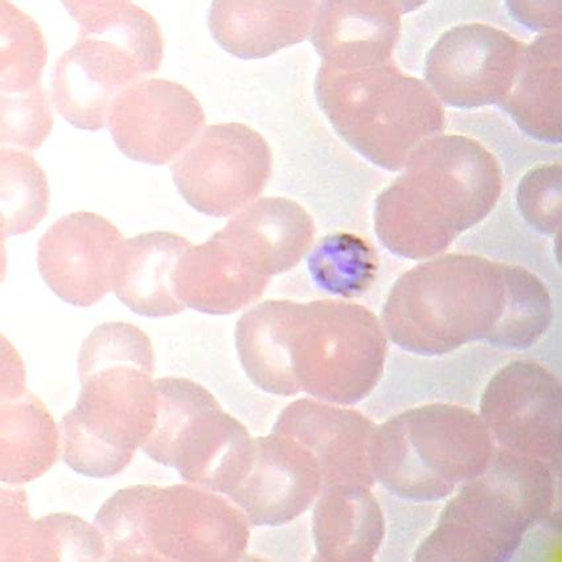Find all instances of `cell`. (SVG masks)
<instances>
[{
    "instance_id": "cell-1",
    "label": "cell",
    "mask_w": 562,
    "mask_h": 562,
    "mask_svg": "<svg viewBox=\"0 0 562 562\" xmlns=\"http://www.w3.org/2000/svg\"><path fill=\"white\" fill-rule=\"evenodd\" d=\"M552 319L551 295L539 277L470 255L439 257L405 271L383 308L392 344L430 358L471 341L527 350Z\"/></svg>"
},
{
    "instance_id": "cell-2",
    "label": "cell",
    "mask_w": 562,
    "mask_h": 562,
    "mask_svg": "<svg viewBox=\"0 0 562 562\" xmlns=\"http://www.w3.org/2000/svg\"><path fill=\"white\" fill-rule=\"evenodd\" d=\"M235 338L245 373L270 395L355 405L384 374L385 329L355 303L267 301L241 316Z\"/></svg>"
},
{
    "instance_id": "cell-3",
    "label": "cell",
    "mask_w": 562,
    "mask_h": 562,
    "mask_svg": "<svg viewBox=\"0 0 562 562\" xmlns=\"http://www.w3.org/2000/svg\"><path fill=\"white\" fill-rule=\"evenodd\" d=\"M150 339L128 323H105L82 341L81 392L59 429L64 461L90 477H112L131 464L157 416Z\"/></svg>"
},
{
    "instance_id": "cell-4",
    "label": "cell",
    "mask_w": 562,
    "mask_h": 562,
    "mask_svg": "<svg viewBox=\"0 0 562 562\" xmlns=\"http://www.w3.org/2000/svg\"><path fill=\"white\" fill-rule=\"evenodd\" d=\"M503 171L480 142L438 135L416 148L405 171L380 193L374 229L398 257L428 260L495 209Z\"/></svg>"
},
{
    "instance_id": "cell-5",
    "label": "cell",
    "mask_w": 562,
    "mask_h": 562,
    "mask_svg": "<svg viewBox=\"0 0 562 562\" xmlns=\"http://www.w3.org/2000/svg\"><path fill=\"white\" fill-rule=\"evenodd\" d=\"M93 525L106 561H238L250 539L240 507L191 483L120 490L102 504Z\"/></svg>"
},
{
    "instance_id": "cell-6",
    "label": "cell",
    "mask_w": 562,
    "mask_h": 562,
    "mask_svg": "<svg viewBox=\"0 0 562 562\" xmlns=\"http://www.w3.org/2000/svg\"><path fill=\"white\" fill-rule=\"evenodd\" d=\"M555 471L536 458L495 449L486 470L446 504L415 561L512 560L529 529L552 516Z\"/></svg>"
},
{
    "instance_id": "cell-7",
    "label": "cell",
    "mask_w": 562,
    "mask_h": 562,
    "mask_svg": "<svg viewBox=\"0 0 562 562\" xmlns=\"http://www.w3.org/2000/svg\"><path fill=\"white\" fill-rule=\"evenodd\" d=\"M315 97L340 137L387 171L403 170L416 148L445 128L441 102L395 61L345 69L322 64Z\"/></svg>"
},
{
    "instance_id": "cell-8",
    "label": "cell",
    "mask_w": 562,
    "mask_h": 562,
    "mask_svg": "<svg viewBox=\"0 0 562 562\" xmlns=\"http://www.w3.org/2000/svg\"><path fill=\"white\" fill-rule=\"evenodd\" d=\"M496 445L475 412L430 404L378 426L373 474L393 495L412 502L445 499L486 470Z\"/></svg>"
},
{
    "instance_id": "cell-9",
    "label": "cell",
    "mask_w": 562,
    "mask_h": 562,
    "mask_svg": "<svg viewBox=\"0 0 562 562\" xmlns=\"http://www.w3.org/2000/svg\"><path fill=\"white\" fill-rule=\"evenodd\" d=\"M155 386L157 416L140 449L176 469L187 483L227 496L250 461L254 438L248 429L196 381L165 378Z\"/></svg>"
},
{
    "instance_id": "cell-10",
    "label": "cell",
    "mask_w": 562,
    "mask_h": 562,
    "mask_svg": "<svg viewBox=\"0 0 562 562\" xmlns=\"http://www.w3.org/2000/svg\"><path fill=\"white\" fill-rule=\"evenodd\" d=\"M271 171L268 142L236 122L205 127L171 167L180 195L212 217H229L254 203Z\"/></svg>"
},
{
    "instance_id": "cell-11",
    "label": "cell",
    "mask_w": 562,
    "mask_h": 562,
    "mask_svg": "<svg viewBox=\"0 0 562 562\" xmlns=\"http://www.w3.org/2000/svg\"><path fill=\"white\" fill-rule=\"evenodd\" d=\"M481 418L497 449L560 468L562 387L546 367L516 360L502 368L483 392Z\"/></svg>"
},
{
    "instance_id": "cell-12",
    "label": "cell",
    "mask_w": 562,
    "mask_h": 562,
    "mask_svg": "<svg viewBox=\"0 0 562 562\" xmlns=\"http://www.w3.org/2000/svg\"><path fill=\"white\" fill-rule=\"evenodd\" d=\"M525 48V43L491 25H457L430 49L425 79L446 105H499L512 92Z\"/></svg>"
},
{
    "instance_id": "cell-13",
    "label": "cell",
    "mask_w": 562,
    "mask_h": 562,
    "mask_svg": "<svg viewBox=\"0 0 562 562\" xmlns=\"http://www.w3.org/2000/svg\"><path fill=\"white\" fill-rule=\"evenodd\" d=\"M202 105L189 89L167 80H142L115 97L108 126L127 158L164 166L189 148L204 127Z\"/></svg>"
},
{
    "instance_id": "cell-14",
    "label": "cell",
    "mask_w": 562,
    "mask_h": 562,
    "mask_svg": "<svg viewBox=\"0 0 562 562\" xmlns=\"http://www.w3.org/2000/svg\"><path fill=\"white\" fill-rule=\"evenodd\" d=\"M124 243L108 218L92 212L70 213L57 220L38 241V271L64 302L89 307L112 292Z\"/></svg>"
},
{
    "instance_id": "cell-15",
    "label": "cell",
    "mask_w": 562,
    "mask_h": 562,
    "mask_svg": "<svg viewBox=\"0 0 562 562\" xmlns=\"http://www.w3.org/2000/svg\"><path fill=\"white\" fill-rule=\"evenodd\" d=\"M323 491L312 450L285 432L254 439L247 470L228 497L256 527L285 526L306 513Z\"/></svg>"
},
{
    "instance_id": "cell-16",
    "label": "cell",
    "mask_w": 562,
    "mask_h": 562,
    "mask_svg": "<svg viewBox=\"0 0 562 562\" xmlns=\"http://www.w3.org/2000/svg\"><path fill=\"white\" fill-rule=\"evenodd\" d=\"M376 429L357 411L312 398L288 405L273 426V431L285 432L312 450L322 471L323 491L334 486L373 487L376 477L371 446Z\"/></svg>"
},
{
    "instance_id": "cell-17",
    "label": "cell",
    "mask_w": 562,
    "mask_h": 562,
    "mask_svg": "<svg viewBox=\"0 0 562 562\" xmlns=\"http://www.w3.org/2000/svg\"><path fill=\"white\" fill-rule=\"evenodd\" d=\"M411 4L386 0L322 2L312 42L323 66L345 69L393 61L402 15Z\"/></svg>"
},
{
    "instance_id": "cell-18",
    "label": "cell",
    "mask_w": 562,
    "mask_h": 562,
    "mask_svg": "<svg viewBox=\"0 0 562 562\" xmlns=\"http://www.w3.org/2000/svg\"><path fill=\"white\" fill-rule=\"evenodd\" d=\"M269 282L222 229L186 251L176 274V293L186 307L229 315L260 300Z\"/></svg>"
},
{
    "instance_id": "cell-19",
    "label": "cell",
    "mask_w": 562,
    "mask_h": 562,
    "mask_svg": "<svg viewBox=\"0 0 562 562\" xmlns=\"http://www.w3.org/2000/svg\"><path fill=\"white\" fill-rule=\"evenodd\" d=\"M318 2L313 0H218L210 10V31L228 54L257 60L299 44L314 27Z\"/></svg>"
},
{
    "instance_id": "cell-20",
    "label": "cell",
    "mask_w": 562,
    "mask_h": 562,
    "mask_svg": "<svg viewBox=\"0 0 562 562\" xmlns=\"http://www.w3.org/2000/svg\"><path fill=\"white\" fill-rule=\"evenodd\" d=\"M184 237L170 232H150L125 240L115 267L114 292L135 314L166 318L186 306L176 293V274L186 251Z\"/></svg>"
},
{
    "instance_id": "cell-21",
    "label": "cell",
    "mask_w": 562,
    "mask_h": 562,
    "mask_svg": "<svg viewBox=\"0 0 562 562\" xmlns=\"http://www.w3.org/2000/svg\"><path fill=\"white\" fill-rule=\"evenodd\" d=\"M2 561H106L95 526L69 514L30 518L23 490L2 493Z\"/></svg>"
},
{
    "instance_id": "cell-22",
    "label": "cell",
    "mask_w": 562,
    "mask_h": 562,
    "mask_svg": "<svg viewBox=\"0 0 562 562\" xmlns=\"http://www.w3.org/2000/svg\"><path fill=\"white\" fill-rule=\"evenodd\" d=\"M2 481L18 484L35 481L59 458L60 429L45 405L24 385L19 368L8 367L2 384Z\"/></svg>"
},
{
    "instance_id": "cell-23",
    "label": "cell",
    "mask_w": 562,
    "mask_h": 562,
    "mask_svg": "<svg viewBox=\"0 0 562 562\" xmlns=\"http://www.w3.org/2000/svg\"><path fill=\"white\" fill-rule=\"evenodd\" d=\"M315 561L370 562L385 536V519L371 488L334 486L315 504Z\"/></svg>"
},
{
    "instance_id": "cell-24",
    "label": "cell",
    "mask_w": 562,
    "mask_h": 562,
    "mask_svg": "<svg viewBox=\"0 0 562 562\" xmlns=\"http://www.w3.org/2000/svg\"><path fill=\"white\" fill-rule=\"evenodd\" d=\"M224 228L244 245L270 278L295 268L312 248L315 235L312 216L285 198L257 200Z\"/></svg>"
},
{
    "instance_id": "cell-25",
    "label": "cell",
    "mask_w": 562,
    "mask_h": 562,
    "mask_svg": "<svg viewBox=\"0 0 562 562\" xmlns=\"http://www.w3.org/2000/svg\"><path fill=\"white\" fill-rule=\"evenodd\" d=\"M561 32L554 31L526 45L512 92L499 106L529 137L561 144Z\"/></svg>"
},
{
    "instance_id": "cell-26",
    "label": "cell",
    "mask_w": 562,
    "mask_h": 562,
    "mask_svg": "<svg viewBox=\"0 0 562 562\" xmlns=\"http://www.w3.org/2000/svg\"><path fill=\"white\" fill-rule=\"evenodd\" d=\"M80 25V36L103 38L125 49L158 72L164 60V36L155 19L127 0H70L64 2Z\"/></svg>"
},
{
    "instance_id": "cell-27",
    "label": "cell",
    "mask_w": 562,
    "mask_h": 562,
    "mask_svg": "<svg viewBox=\"0 0 562 562\" xmlns=\"http://www.w3.org/2000/svg\"><path fill=\"white\" fill-rule=\"evenodd\" d=\"M307 265L316 286L347 300L366 294L376 282L380 267L373 245L346 232L322 238Z\"/></svg>"
},
{
    "instance_id": "cell-28",
    "label": "cell",
    "mask_w": 562,
    "mask_h": 562,
    "mask_svg": "<svg viewBox=\"0 0 562 562\" xmlns=\"http://www.w3.org/2000/svg\"><path fill=\"white\" fill-rule=\"evenodd\" d=\"M0 88L2 95L27 93L41 83L48 47L38 24L14 4L0 2Z\"/></svg>"
},
{
    "instance_id": "cell-29",
    "label": "cell",
    "mask_w": 562,
    "mask_h": 562,
    "mask_svg": "<svg viewBox=\"0 0 562 562\" xmlns=\"http://www.w3.org/2000/svg\"><path fill=\"white\" fill-rule=\"evenodd\" d=\"M2 237L29 234L47 215L48 180L32 155L15 148L0 153Z\"/></svg>"
},
{
    "instance_id": "cell-30",
    "label": "cell",
    "mask_w": 562,
    "mask_h": 562,
    "mask_svg": "<svg viewBox=\"0 0 562 562\" xmlns=\"http://www.w3.org/2000/svg\"><path fill=\"white\" fill-rule=\"evenodd\" d=\"M54 127L42 83L27 93L2 95V142L36 150Z\"/></svg>"
},
{
    "instance_id": "cell-31",
    "label": "cell",
    "mask_w": 562,
    "mask_h": 562,
    "mask_svg": "<svg viewBox=\"0 0 562 562\" xmlns=\"http://www.w3.org/2000/svg\"><path fill=\"white\" fill-rule=\"evenodd\" d=\"M561 165H542L527 172L519 184V211L542 235L561 229Z\"/></svg>"
}]
</instances>
